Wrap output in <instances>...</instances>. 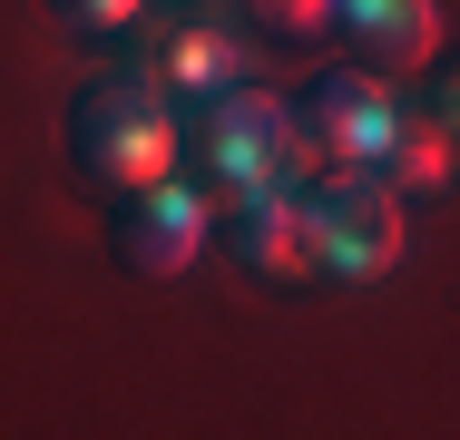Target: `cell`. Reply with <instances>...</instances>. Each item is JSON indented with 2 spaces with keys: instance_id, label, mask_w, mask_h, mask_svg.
<instances>
[{
  "instance_id": "obj_1",
  "label": "cell",
  "mask_w": 460,
  "mask_h": 440,
  "mask_svg": "<svg viewBox=\"0 0 460 440\" xmlns=\"http://www.w3.org/2000/svg\"><path fill=\"white\" fill-rule=\"evenodd\" d=\"M59 147H69V167L89 176L98 196H128L147 176L186 167V108L157 79H137V69H108V79H89L69 98Z\"/></svg>"
},
{
  "instance_id": "obj_2",
  "label": "cell",
  "mask_w": 460,
  "mask_h": 440,
  "mask_svg": "<svg viewBox=\"0 0 460 440\" xmlns=\"http://www.w3.org/2000/svg\"><path fill=\"white\" fill-rule=\"evenodd\" d=\"M186 176H206L216 206L265 196V186H304V128H294V98L235 79V88H216L206 108H186Z\"/></svg>"
},
{
  "instance_id": "obj_3",
  "label": "cell",
  "mask_w": 460,
  "mask_h": 440,
  "mask_svg": "<svg viewBox=\"0 0 460 440\" xmlns=\"http://www.w3.org/2000/svg\"><path fill=\"white\" fill-rule=\"evenodd\" d=\"M402 206H411V196L382 186L372 167L304 176V216H314V264H323V284H382V274L402 264V235H411Z\"/></svg>"
},
{
  "instance_id": "obj_4",
  "label": "cell",
  "mask_w": 460,
  "mask_h": 440,
  "mask_svg": "<svg viewBox=\"0 0 460 440\" xmlns=\"http://www.w3.org/2000/svg\"><path fill=\"white\" fill-rule=\"evenodd\" d=\"M402 79L392 69H372V59H343V69H314V79L294 88V128H304V176L323 167H372L382 147H392V128H402Z\"/></svg>"
},
{
  "instance_id": "obj_5",
  "label": "cell",
  "mask_w": 460,
  "mask_h": 440,
  "mask_svg": "<svg viewBox=\"0 0 460 440\" xmlns=\"http://www.w3.org/2000/svg\"><path fill=\"white\" fill-rule=\"evenodd\" d=\"M206 225H216V196H206V176H177V167L108 196V255L128 274H147V284H167L206 255Z\"/></svg>"
},
{
  "instance_id": "obj_6",
  "label": "cell",
  "mask_w": 460,
  "mask_h": 440,
  "mask_svg": "<svg viewBox=\"0 0 460 440\" xmlns=\"http://www.w3.org/2000/svg\"><path fill=\"white\" fill-rule=\"evenodd\" d=\"M128 69H137V79H157L177 108H206L216 88H235V79H245L235 40H226L206 10H147V20L128 30Z\"/></svg>"
},
{
  "instance_id": "obj_7",
  "label": "cell",
  "mask_w": 460,
  "mask_h": 440,
  "mask_svg": "<svg viewBox=\"0 0 460 440\" xmlns=\"http://www.w3.org/2000/svg\"><path fill=\"white\" fill-rule=\"evenodd\" d=\"M226 255L245 264L255 284H314V216H304V186H265V196H235L226 206Z\"/></svg>"
},
{
  "instance_id": "obj_8",
  "label": "cell",
  "mask_w": 460,
  "mask_h": 440,
  "mask_svg": "<svg viewBox=\"0 0 460 440\" xmlns=\"http://www.w3.org/2000/svg\"><path fill=\"white\" fill-rule=\"evenodd\" d=\"M333 40L372 69L411 79L441 59V0H333Z\"/></svg>"
},
{
  "instance_id": "obj_9",
  "label": "cell",
  "mask_w": 460,
  "mask_h": 440,
  "mask_svg": "<svg viewBox=\"0 0 460 440\" xmlns=\"http://www.w3.org/2000/svg\"><path fill=\"white\" fill-rule=\"evenodd\" d=\"M451 167H460L451 118H441L431 98H411V108H402V128H392V147L372 157V176H382V186H402V196H441Z\"/></svg>"
},
{
  "instance_id": "obj_10",
  "label": "cell",
  "mask_w": 460,
  "mask_h": 440,
  "mask_svg": "<svg viewBox=\"0 0 460 440\" xmlns=\"http://www.w3.org/2000/svg\"><path fill=\"white\" fill-rule=\"evenodd\" d=\"M235 20L265 40H333V0H235Z\"/></svg>"
},
{
  "instance_id": "obj_11",
  "label": "cell",
  "mask_w": 460,
  "mask_h": 440,
  "mask_svg": "<svg viewBox=\"0 0 460 440\" xmlns=\"http://www.w3.org/2000/svg\"><path fill=\"white\" fill-rule=\"evenodd\" d=\"M49 20H59L69 40H128V30L147 20V0H49Z\"/></svg>"
},
{
  "instance_id": "obj_12",
  "label": "cell",
  "mask_w": 460,
  "mask_h": 440,
  "mask_svg": "<svg viewBox=\"0 0 460 440\" xmlns=\"http://www.w3.org/2000/svg\"><path fill=\"white\" fill-rule=\"evenodd\" d=\"M431 108L451 118V137H460V49H451V59H431Z\"/></svg>"
}]
</instances>
